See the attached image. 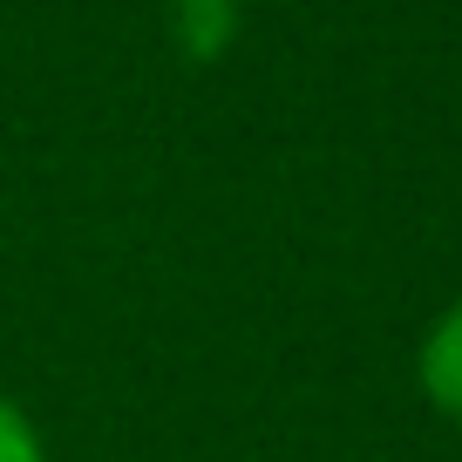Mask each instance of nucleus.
Listing matches in <instances>:
<instances>
[{
    "instance_id": "f257e3e1",
    "label": "nucleus",
    "mask_w": 462,
    "mask_h": 462,
    "mask_svg": "<svg viewBox=\"0 0 462 462\" xmlns=\"http://www.w3.org/2000/svg\"><path fill=\"white\" fill-rule=\"evenodd\" d=\"M415 381H421V402H429L442 421H456V429H462V292L429 319V327H421V340H415Z\"/></svg>"
},
{
    "instance_id": "f03ea898",
    "label": "nucleus",
    "mask_w": 462,
    "mask_h": 462,
    "mask_svg": "<svg viewBox=\"0 0 462 462\" xmlns=\"http://www.w3.org/2000/svg\"><path fill=\"white\" fill-rule=\"evenodd\" d=\"M171 28H177V42H184L190 61H211L217 48L231 42L238 14H231V0H171Z\"/></svg>"
},
{
    "instance_id": "7ed1b4c3",
    "label": "nucleus",
    "mask_w": 462,
    "mask_h": 462,
    "mask_svg": "<svg viewBox=\"0 0 462 462\" xmlns=\"http://www.w3.org/2000/svg\"><path fill=\"white\" fill-rule=\"evenodd\" d=\"M0 462H48L42 429H34V415L14 394H0Z\"/></svg>"
}]
</instances>
